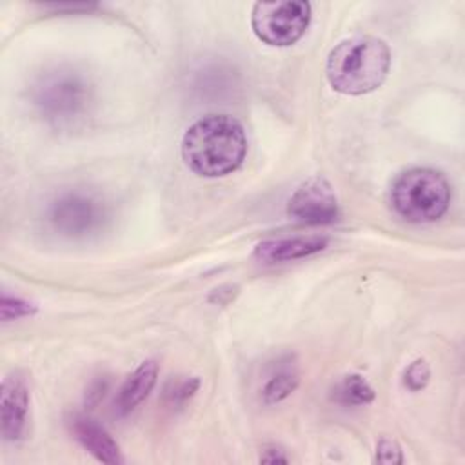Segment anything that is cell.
Returning a JSON list of instances; mask_svg holds the SVG:
<instances>
[{
  "label": "cell",
  "instance_id": "cell-1",
  "mask_svg": "<svg viewBox=\"0 0 465 465\" xmlns=\"http://www.w3.org/2000/svg\"><path fill=\"white\" fill-rule=\"evenodd\" d=\"M247 153L242 124L229 114H209L183 134L182 156L198 176L216 178L236 171Z\"/></svg>",
  "mask_w": 465,
  "mask_h": 465
},
{
  "label": "cell",
  "instance_id": "cell-2",
  "mask_svg": "<svg viewBox=\"0 0 465 465\" xmlns=\"http://www.w3.org/2000/svg\"><path fill=\"white\" fill-rule=\"evenodd\" d=\"M391 51L374 36L340 42L327 58V80L343 94H365L380 87L389 73Z\"/></svg>",
  "mask_w": 465,
  "mask_h": 465
},
{
  "label": "cell",
  "instance_id": "cell-3",
  "mask_svg": "<svg viewBox=\"0 0 465 465\" xmlns=\"http://www.w3.org/2000/svg\"><path fill=\"white\" fill-rule=\"evenodd\" d=\"M394 211L412 223L438 220L449 207L450 187L443 174L416 167L401 173L391 189Z\"/></svg>",
  "mask_w": 465,
  "mask_h": 465
},
{
  "label": "cell",
  "instance_id": "cell-4",
  "mask_svg": "<svg viewBox=\"0 0 465 465\" xmlns=\"http://www.w3.org/2000/svg\"><path fill=\"white\" fill-rule=\"evenodd\" d=\"M33 100L47 122L69 125L85 114L91 89L82 74L71 69H56L38 80Z\"/></svg>",
  "mask_w": 465,
  "mask_h": 465
},
{
  "label": "cell",
  "instance_id": "cell-5",
  "mask_svg": "<svg viewBox=\"0 0 465 465\" xmlns=\"http://www.w3.org/2000/svg\"><path fill=\"white\" fill-rule=\"evenodd\" d=\"M309 20V2H256L251 16L254 35L276 47L294 44L305 33Z\"/></svg>",
  "mask_w": 465,
  "mask_h": 465
},
{
  "label": "cell",
  "instance_id": "cell-6",
  "mask_svg": "<svg viewBox=\"0 0 465 465\" xmlns=\"http://www.w3.org/2000/svg\"><path fill=\"white\" fill-rule=\"evenodd\" d=\"M47 222L65 238H85L105 222V209L100 200L85 193H64L49 203Z\"/></svg>",
  "mask_w": 465,
  "mask_h": 465
},
{
  "label": "cell",
  "instance_id": "cell-7",
  "mask_svg": "<svg viewBox=\"0 0 465 465\" xmlns=\"http://www.w3.org/2000/svg\"><path fill=\"white\" fill-rule=\"evenodd\" d=\"M287 213L305 225H329L338 220L340 209L332 185L323 176L303 182L289 198Z\"/></svg>",
  "mask_w": 465,
  "mask_h": 465
},
{
  "label": "cell",
  "instance_id": "cell-8",
  "mask_svg": "<svg viewBox=\"0 0 465 465\" xmlns=\"http://www.w3.org/2000/svg\"><path fill=\"white\" fill-rule=\"evenodd\" d=\"M29 392L20 378L9 376L2 383L0 412H2V436L7 441H15L24 434L27 423Z\"/></svg>",
  "mask_w": 465,
  "mask_h": 465
},
{
  "label": "cell",
  "instance_id": "cell-9",
  "mask_svg": "<svg viewBox=\"0 0 465 465\" xmlns=\"http://www.w3.org/2000/svg\"><path fill=\"white\" fill-rule=\"evenodd\" d=\"M327 238L323 236H283V238H269L256 245L254 256L260 262L274 263V262H289L300 260L325 249Z\"/></svg>",
  "mask_w": 465,
  "mask_h": 465
},
{
  "label": "cell",
  "instance_id": "cell-10",
  "mask_svg": "<svg viewBox=\"0 0 465 465\" xmlns=\"http://www.w3.org/2000/svg\"><path fill=\"white\" fill-rule=\"evenodd\" d=\"M71 430L80 445L89 450L96 460L104 463H122V452L118 443L109 436V432L100 427L94 420L85 416H74L71 420Z\"/></svg>",
  "mask_w": 465,
  "mask_h": 465
},
{
  "label": "cell",
  "instance_id": "cell-11",
  "mask_svg": "<svg viewBox=\"0 0 465 465\" xmlns=\"http://www.w3.org/2000/svg\"><path fill=\"white\" fill-rule=\"evenodd\" d=\"M300 371L294 356L285 354L272 361L265 381L262 385V400L263 403H278L283 398H287L298 385Z\"/></svg>",
  "mask_w": 465,
  "mask_h": 465
},
{
  "label": "cell",
  "instance_id": "cell-12",
  "mask_svg": "<svg viewBox=\"0 0 465 465\" xmlns=\"http://www.w3.org/2000/svg\"><path fill=\"white\" fill-rule=\"evenodd\" d=\"M158 376V365L154 361H143L136 371L127 376L124 385L118 391L116 407L122 414L133 411L138 403H142L149 392L153 391Z\"/></svg>",
  "mask_w": 465,
  "mask_h": 465
},
{
  "label": "cell",
  "instance_id": "cell-13",
  "mask_svg": "<svg viewBox=\"0 0 465 465\" xmlns=\"http://www.w3.org/2000/svg\"><path fill=\"white\" fill-rule=\"evenodd\" d=\"M332 398L341 405H367L374 400V391L360 374H349L334 385Z\"/></svg>",
  "mask_w": 465,
  "mask_h": 465
},
{
  "label": "cell",
  "instance_id": "cell-14",
  "mask_svg": "<svg viewBox=\"0 0 465 465\" xmlns=\"http://www.w3.org/2000/svg\"><path fill=\"white\" fill-rule=\"evenodd\" d=\"M36 311V307L22 298L16 296H9V294H2V303H0V314L2 320H13V318H22V316H29Z\"/></svg>",
  "mask_w": 465,
  "mask_h": 465
},
{
  "label": "cell",
  "instance_id": "cell-15",
  "mask_svg": "<svg viewBox=\"0 0 465 465\" xmlns=\"http://www.w3.org/2000/svg\"><path fill=\"white\" fill-rule=\"evenodd\" d=\"M430 378V369L425 360H416L405 369L403 381L411 391H420L429 383Z\"/></svg>",
  "mask_w": 465,
  "mask_h": 465
},
{
  "label": "cell",
  "instance_id": "cell-16",
  "mask_svg": "<svg viewBox=\"0 0 465 465\" xmlns=\"http://www.w3.org/2000/svg\"><path fill=\"white\" fill-rule=\"evenodd\" d=\"M198 387H200L198 378H185L176 383H171V387L165 389V398L171 403H180V401H185L187 398H191Z\"/></svg>",
  "mask_w": 465,
  "mask_h": 465
},
{
  "label": "cell",
  "instance_id": "cell-17",
  "mask_svg": "<svg viewBox=\"0 0 465 465\" xmlns=\"http://www.w3.org/2000/svg\"><path fill=\"white\" fill-rule=\"evenodd\" d=\"M376 460L380 463H387V465H394V463H401L403 456H401V449L396 441L392 440H381L376 447Z\"/></svg>",
  "mask_w": 465,
  "mask_h": 465
},
{
  "label": "cell",
  "instance_id": "cell-18",
  "mask_svg": "<svg viewBox=\"0 0 465 465\" xmlns=\"http://www.w3.org/2000/svg\"><path fill=\"white\" fill-rule=\"evenodd\" d=\"M267 450L271 452V456L263 454V456H260V461H263V463H285L287 461V458L282 454V450H278V449H267Z\"/></svg>",
  "mask_w": 465,
  "mask_h": 465
}]
</instances>
